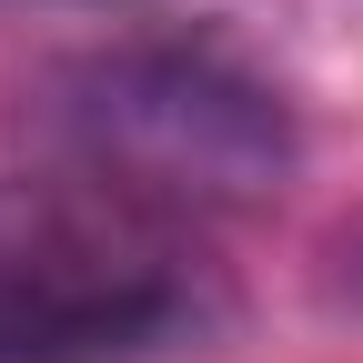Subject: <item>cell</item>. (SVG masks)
Listing matches in <instances>:
<instances>
[{
    "label": "cell",
    "instance_id": "3",
    "mask_svg": "<svg viewBox=\"0 0 363 363\" xmlns=\"http://www.w3.org/2000/svg\"><path fill=\"white\" fill-rule=\"evenodd\" d=\"M343 283H353V293H363V233H353V242H343Z\"/></svg>",
    "mask_w": 363,
    "mask_h": 363
},
{
    "label": "cell",
    "instance_id": "2",
    "mask_svg": "<svg viewBox=\"0 0 363 363\" xmlns=\"http://www.w3.org/2000/svg\"><path fill=\"white\" fill-rule=\"evenodd\" d=\"M192 323V293L162 252L40 242L0 252V363H142Z\"/></svg>",
    "mask_w": 363,
    "mask_h": 363
},
{
    "label": "cell",
    "instance_id": "1",
    "mask_svg": "<svg viewBox=\"0 0 363 363\" xmlns=\"http://www.w3.org/2000/svg\"><path fill=\"white\" fill-rule=\"evenodd\" d=\"M61 152L152 212H252L293 182V111L212 51H101L51 91Z\"/></svg>",
    "mask_w": 363,
    "mask_h": 363
}]
</instances>
